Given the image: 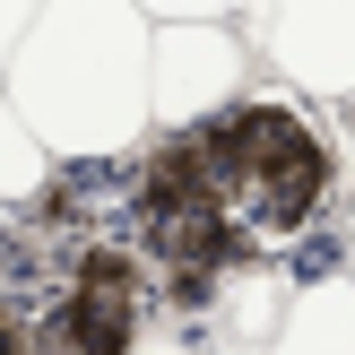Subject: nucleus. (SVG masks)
Here are the masks:
<instances>
[{"instance_id":"f257e3e1","label":"nucleus","mask_w":355,"mask_h":355,"mask_svg":"<svg viewBox=\"0 0 355 355\" xmlns=\"http://www.w3.org/2000/svg\"><path fill=\"white\" fill-rule=\"evenodd\" d=\"M148 35L130 0H44L17 35L0 96L61 173L130 165L148 139Z\"/></svg>"},{"instance_id":"f03ea898","label":"nucleus","mask_w":355,"mask_h":355,"mask_svg":"<svg viewBox=\"0 0 355 355\" xmlns=\"http://www.w3.org/2000/svg\"><path fill=\"white\" fill-rule=\"evenodd\" d=\"M217 208L234 217V234L252 243V260H295L312 252L347 191V139L329 130V113L277 96V87H243L225 113H208L200 130Z\"/></svg>"},{"instance_id":"7ed1b4c3","label":"nucleus","mask_w":355,"mask_h":355,"mask_svg":"<svg viewBox=\"0 0 355 355\" xmlns=\"http://www.w3.org/2000/svg\"><path fill=\"white\" fill-rule=\"evenodd\" d=\"M156 329V286L130 234H78L44 295H26V355H139Z\"/></svg>"},{"instance_id":"20e7f679","label":"nucleus","mask_w":355,"mask_h":355,"mask_svg":"<svg viewBox=\"0 0 355 355\" xmlns=\"http://www.w3.org/2000/svg\"><path fill=\"white\" fill-rule=\"evenodd\" d=\"M243 44L277 78V96L312 113L355 104V0H243Z\"/></svg>"},{"instance_id":"39448f33","label":"nucleus","mask_w":355,"mask_h":355,"mask_svg":"<svg viewBox=\"0 0 355 355\" xmlns=\"http://www.w3.org/2000/svg\"><path fill=\"white\" fill-rule=\"evenodd\" d=\"M252 87L243 26H156L148 35V130H200Z\"/></svg>"},{"instance_id":"423d86ee","label":"nucleus","mask_w":355,"mask_h":355,"mask_svg":"<svg viewBox=\"0 0 355 355\" xmlns=\"http://www.w3.org/2000/svg\"><path fill=\"white\" fill-rule=\"evenodd\" d=\"M260 355H355V269H338V260L295 269V295Z\"/></svg>"},{"instance_id":"0eeeda50","label":"nucleus","mask_w":355,"mask_h":355,"mask_svg":"<svg viewBox=\"0 0 355 355\" xmlns=\"http://www.w3.org/2000/svg\"><path fill=\"white\" fill-rule=\"evenodd\" d=\"M52 173H61V165L35 148V130L9 113V96H0V208H44Z\"/></svg>"},{"instance_id":"6e6552de","label":"nucleus","mask_w":355,"mask_h":355,"mask_svg":"<svg viewBox=\"0 0 355 355\" xmlns=\"http://www.w3.org/2000/svg\"><path fill=\"white\" fill-rule=\"evenodd\" d=\"M148 26H234L243 0H130Z\"/></svg>"},{"instance_id":"1a4fd4ad","label":"nucleus","mask_w":355,"mask_h":355,"mask_svg":"<svg viewBox=\"0 0 355 355\" xmlns=\"http://www.w3.org/2000/svg\"><path fill=\"white\" fill-rule=\"evenodd\" d=\"M35 9H44V0H0V69H9V52H17V35L35 26Z\"/></svg>"},{"instance_id":"9d476101","label":"nucleus","mask_w":355,"mask_h":355,"mask_svg":"<svg viewBox=\"0 0 355 355\" xmlns=\"http://www.w3.org/2000/svg\"><path fill=\"white\" fill-rule=\"evenodd\" d=\"M0 355H26V304H0Z\"/></svg>"},{"instance_id":"9b49d317","label":"nucleus","mask_w":355,"mask_h":355,"mask_svg":"<svg viewBox=\"0 0 355 355\" xmlns=\"http://www.w3.org/2000/svg\"><path fill=\"white\" fill-rule=\"evenodd\" d=\"M139 355H200V347H191L182 329H165V321H156V329H148V347H139Z\"/></svg>"},{"instance_id":"f8f14e48","label":"nucleus","mask_w":355,"mask_h":355,"mask_svg":"<svg viewBox=\"0 0 355 355\" xmlns=\"http://www.w3.org/2000/svg\"><path fill=\"white\" fill-rule=\"evenodd\" d=\"M0 304H17V243L0 234Z\"/></svg>"}]
</instances>
